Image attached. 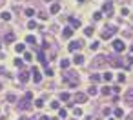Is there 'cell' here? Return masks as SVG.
<instances>
[{"label":"cell","mask_w":133,"mask_h":120,"mask_svg":"<svg viewBox=\"0 0 133 120\" xmlns=\"http://www.w3.org/2000/svg\"><path fill=\"white\" fill-rule=\"evenodd\" d=\"M99 80H100L99 75H91V82H99Z\"/></svg>","instance_id":"34"},{"label":"cell","mask_w":133,"mask_h":120,"mask_svg":"<svg viewBox=\"0 0 133 120\" xmlns=\"http://www.w3.org/2000/svg\"><path fill=\"white\" fill-rule=\"evenodd\" d=\"M93 18H95V20H100V18H102V13H100V11H95V13H93Z\"/></svg>","instance_id":"27"},{"label":"cell","mask_w":133,"mask_h":120,"mask_svg":"<svg viewBox=\"0 0 133 120\" xmlns=\"http://www.w3.org/2000/svg\"><path fill=\"white\" fill-rule=\"evenodd\" d=\"M113 33H115V27H111V29H104V31H102V38H109Z\"/></svg>","instance_id":"7"},{"label":"cell","mask_w":133,"mask_h":120,"mask_svg":"<svg viewBox=\"0 0 133 120\" xmlns=\"http://www.w3.org/2000/svg\"><path fill=\"white\" fill-rule=\"evenodd\" d=\"M111 46H113V49H115L117 53H122V51L126 49V44H124L122 40H119V38H117V40H113V44H111Z\"/></svg>","instance_id":"1"},{"label":"cell","mask_w":133,"mask_h":120,"mask_svg":"<svg viewBox=\"0 0 133 120\" xmlns=\"http://www.w3.org/2000/svg\"><path fill=\"white\" fill-rule=\"evenodd\" d=\"M0 47H2V44H0Z\"/></svg>","instance_id":"43"},{"label":"cell","mask_w":133,"mask_h":120,"mask_svg":"<svg viewBox=\"0 0 133 120\" xmlns=\"http://www.w3.org/2000/svg\"><path fill=\"white\" fill-rule=\"evenodd\" d=\"M15 51H17V53H24L26 46H24V44H17V46H15Z\"/></svg>","instance_id":"10"},{"label":"cell","mask_w":133,"mask_h":120,"mask_svg":"<svg viewBox=\"0 0 133 120\" xmlns=\"http://www.w3.org/2000/svg\"><path fill=\"white\" fill-rule=\"evenodd\" d=\"M40 120H49V116H46V115H42V116H40Z\"/></svg>","instance_id":"41"},{"label":"cell","mask_w":133,"mask_h":120,"mask_svg":"<svg viewBox=\"0 0 133 120\" xmlns=\"http://www.w3.org/2000/svg\"><path fill=\"white\" fill-rule=\"evenodd\" d=\"M15 100H17V98H15V95H9L7 96V102H15Z\"/></svg>","instance_id":"37"},{"label":"cell","mask_w":133,"mask_h":120,"mask_svg":"<svg viewBox=\"0 0 133 120\" xmlns=\"http://www.w3.org/2000/svg\"><path fill=\"white\" fill-rule=\"evenodd\" d=\"M27 80H29V75H27V73L24 71V73L20 75V82H27Z\"/></svg>","instance_id":"20"},{"label":"cell","mask_w":133,"mask_h":120,"mask_svg":"<svg viewBox=\"0 0 133 120\" xmlns=\"http://www.w3.org/2000/svg\"><path fill=\"white\" fill-rule=\"evenodd\" d=\"M15 66H17V67H22V60H20V58H15Z\"/></svg>","instance_id":"35"},{"label":"cell","mask_w":133,"mask_h":120,"mask_svg":"<svg viewBox=\"0 0 133 120\" xmlns=\"http://www.w3.org/2000/svg\"><path fill=\"white\" fill-rule=\"evenodd\" d=\"M2 20H11V13L4 11V13H2Z\"/></svg>","instance_id":"22"},{"label":"cell","mask_w":133,"mask_h":120,"mask_svg":"<svg viewBox=\"0 0 133 120\" xmlns=\"http://www.w3.org/2000/svg\"><path fill=\"white\" fill-rule=\"evenodd\" d=\"M111 89H113V93H119V91H120V87H119V86H113Z\"/></svg>","instance_id":"38"},{"label":"cell","mask_w":133,"mask_h":120,"mask_svg":"<svg viewBox=\"0 0 133 120\" xmlns=\"http://www.w3.org/2000/svg\"><path fill=\"white\" fill-rule=\"evenodd\" d=\"M73 115H75V116H82V109H80V107H75V109H73Z\"/></svg>","instance_id":"24"},{"label":"cell","mask_w":133,"mask_h":120,"mask_svg":"<svg viewBox=\"0 0 133 120\" xmlns=\"http://www.w3.org/2000/svg\"><path fill=\"white\" fill-rule=\"evenodd\" d=\"M67 20H69V24L73 25V27H79V25H80V22L77 20V18H73V17H67Z\"/></svg>","instance_id":"9"},{"label":"cell","mask_w":133,"mask_h":120,"mask_svg":"<svg viewBox=\"0 0 133 120\" xmlns=\"http://www.w3.org/2000/svg\"><path fill=\"white\" fill-rule=\"evenodd\" d=\"M82 46H84V42H82V40H79V42H77V40H73V42L69 44V46H67V49H69V51H77V49H80Z\"/></svg>","instance_id":"3"},{"label":"cell","mask_w":133,"mask_h":120,"mask_svg":"<svg viewBox=\"0 0 133 120\" xmlns=\"http://www.w3.org/2000/svg\"><path fill=\"white\" fill-rule=\"evenodd\" d=\"M62 37H64V38H71V37H73V29H71V27H64Z\"/></svg>","instance_id":"6"},{"label":"cell","mask_w":133,"mask_h":120,"mask_svg":"<svg viewBox=\"0 0 133 120\" xmlns=\"http://www.w3.org/2000/svg\"><path fill=\"white\" fill-rule=\"evenodd\" d=\"M35 106H37L38 109L42 107V106H44V102H42V98H38V100H35Z\"/></svg>","instance_id":"30"},{"label":"cell","mask_w":133,"mask_h":120,"mask_svg":"<svg viewBox=\"0 0 133 120\" xmlns=\"http://www.w3.org/2000/svg\"><path fill=\"white\" fill-rule=\"evenodd\" d=\"M122 115H124V111H122L120 107H119V109H115V116H122Z\"/></svg>","instance_id":"31"},{"label":"cell","mask_w":133,"mask_h":120,"mask_svg":"<svg viewBox=\"0 0 133 120\" xmlns=\"http://www.w3.org/2000/svg\"><path fill=\"white\" fill-rule=\"evenodd\" d=\"M93 31H95L93 27H86V29H84V35H86V37H91V35H93Z\"/></svg>","instance_id":"17"},{"label":"cell","mask_w":133,"mask_h":120,"mask_svg":"<svg viewBox=\"0 0 133 120\" xmlns=\"http://www.w3.org/2000/svg\"><path fill=\"white\" fill-rule=\"evenodd\" d=\"M102 78H104V82H111L113 75H111V73H104V76H102Z\"/></svg>","instance_id":"18"},{"label":"cell","mask_w":133,"mask_h":120,"mask_svg":"<svg viewBox=\"0 0 133 120\" xmlns=\"http://www.w3.org/2000/svg\"><path fill=\"white\" fill-rule=\"evenodd\" d=\"M86 100H87V95H86V93H82V91L75 93V102L77 104H84Z\"/></svg>","instance_id":"2"},{"label":"cell","mask_w":133,"mask_h":120,"mask_svg":"<svg viewBox=\"0 0 133 120\" xmlns=\"http://www.w3.org/2000/svg\"><path fill=\"white\" fill-rule=\"evenodd\" d=\"M97 93H99V89H97V87H95V86H91V87H89V89H87V95H89V96H93V95H97Z\"/></svg>","instance_id":"13"},{"label":"cell","mask_w":133,"mask_h":120,"mask_svg":"<svg viewBox=\"0 0 133 120\" xmlns=\"http://www.w3.org/2000/svg\"><path fill=\"white\" fill-rule=\"evenodd\" d=\"M58 11H60V4H58V2H53V4L49 6V13L51 15H57Z\"/></svg>","instance_id":"4"},{"label":"cell","mask_w":133,"mask_h":120,"mask_svg":"<svg viewBox=\"0 0 133 120\" xmlns=\"http://www.w3.org/2000/svg\"><path fill=\"white\" fill-rule=\"evenodd\" d=\"M102 9H104L108 15H111V13H113V6L111 4H104V7H102Z\"/></svg>","instance_id":"11"},{"label":"cell","mask_w":133,"mask_h":120,"mask_svg":"<svg viewBox=\"0 0 133 120\" xmlns=\"http://www.w3.org/2000/svg\"><path fill=\"white\" fill-rule=\"evenodd\" d=\"M126 60H128V64H129V66H131V64H133V57H128V58H126Z\"/></svg>","instance_id":"40"},{"label":"cell","mask_w":133,"mask_h":120,"mask_svg":"<svg viewBox=\"0 0 133 120\" xmlns=\"http://www.w3.org/2000/svg\"><path fill=\"white\" fill-rule=\"evenodd\" d=\"M126 104H133V89L126 93Z\"/></svg>","instance_id":"8"},{"label":"cell","mask_w":133,"mask_h":120,"mask_svg":"<svg viewBox=\"0 0 133 120\" xmlns=\"http://www.w3.org/2000/svg\"><path fill=\"white\" fill-rule=\"evenodd\" d=\"M60 100H64V102H69V100H71V95H69V93H62V95H60Z\"/></svg>","instance_id":"14"},{"label":"cell","mask_w":133,"mask_h":120,"mask_svg":"<svg viewBox=\"0 0 133 120\" xmlns=\"http://www.w3.org/2000/svg\"><path fill=\"white\" fill-rule=\"evenodd\" d=\"M26 17H33V15H35V11H33V9H31V7H27V9H26Z\"/></svg>","instance_id":"25"},{"label":"cell","mask_w":133,"mask_h":120,"mask_svg":"<svg viewBox=\"0 0 133 120\" xmlns=\"http://www.w3.org/2000/svg\"><path fill=\"white\" fill-rule=\"evenodd\" d=\"M117 80H119L120 84H124V82H126V75H124V73H120L119 76H117Z\"/></svg>","instance_id":"23"},{"label":"cell","mask_w":133,"mask_h":120,"mask_svg":"<svg viewBox=\"0 0 133 120\" xmlns=\"http://www.w3.org/2000/svg\"><path fill=\"white\" fill-rule=\"evenodd\" d=\"M79 2H80V4H82V2H86V0H79Z\"/></svg>","instance_id":"42"},{"label":"cell","mask_w":133,"mask_h":120,"mask_svg":"<svg viewBox=\"0 0 133 120\" xmlns=\"http://www.w3.org/2000/svg\"><path fill=\"white\" fill-rule=\"evenodd\" d=\"M31 98H33V95H31V93L27 91V93H26V100H31Z\"/></svg>","instance_id":"39"},{"label":"cell","mask_w":133,"mask_h":120,"mask_svg":"<svg viewBox=\"0 0 133 120\" xmlns=\"http://www.w3.org/2000/svg\"><path fill=\"white\" fill-rule=\"evenodd\" d=\"M111 91H113V89H111V87H109V86L102 87V95H111Z\"/></svg>","instance_id":"16"},{"label":"cell","mask_w":133,"mask_h":120,"mask_svg":"<svg viewBox=\"0 0 133 120\" xmlns=\"http://www.w3.org/2000/svg\"><path fill=\"white\" fill-rule=\"evenodd\" d=\"M26 42H27V44H37V38H35L33 35H27V37H26Z\"/></svg>","instance_id":"12"},{"label":"cell","mask_w":133,"mask_h":120,"mask_svg":"<svg viewBox=\"0 0 133 120\" xmlns=\"http://www.w3.org/2000/svg\"><path fill=\"white\" fill-rule=\"evenodd\" d=\"M99 46H100L99 42H93V44H91V49H93V51H97V49H99Z\"/></svg>","instance_id":"33"},{"label":"cell","mask_w":133,"mask_h":120,"mask_svg":"<svg viewBox=\"0 0 133 120\" xmlns=\"http://www.w3.org/2000/svg\"><path fill=\"white\" fill-rule=\"evenodd\" d=\"M24 58H26V60H31V53H27V51H24Z\"/></svg>","instance_id":"36"},{"label":"cell","mask_w":133,"mask_h":120,"mask_svg":"<svg viewBox=\"0 0 133 120\" xmlns=\"http://www.w3.org/2000/svg\"><path fill=\"white\" fill-rule=\"evenodd\" d=\"M40 80H42V75H40V73H33V82H37V84H38Z\"/></svg>","instance_id":"15"},{"label":"cell","mask_w":133,"mask_h":120,"mask_svg":"<svg viewBox=\"0 0 133 120\" xmlns=\"http://www.w3.org/2000/svg\"><path fill=\"white\" fill-rule=\"evenodd\" d=\"M60 67H62V69H67V67H69V60H62V62H60Z\"/></svg>","instance_id":"19"},{"label":"cell","mask_w":133,"mask_h":120,"mask_svg":"<svg viewBox=\"0 0 133 120\" xmlns=\"http://www.w3.org/2000/svg\"><path fill=\"white\" fill-rule=\"evenodd\" d=\"M109 120H113V118H109Z\"/></svg>","instance_id":"44"},{"label":"cell","mask_w":133,"mask_h":120,"mask_svg":"<svg viewBox=\"0 0 133 120\" xmlns=\"http://www.w3.org/2000/svg\"><path fill=\"white\" fill-rule=\"evenodd\" d=\"M15 40V33H7L6 35V42H13Z\"/></svg>","instance_id":"21"},{"label":"cell","mask_w":133,"mask_h":120,"mask_svg":"<svg viewBox=\"0 0 133 120\" xmlns=\"http://www.w3.org/2000/svg\"><path fill=\"white\" fill-rule=\"evenodd\" d=\"M58 115H60V118H66V116H67V111H66V109H58Z\"/></svg>","instance_id":"26"},{"label":"cell","mask_w":133,"mask_h":120,"mask_svg":"<svg viewBox=\"0 0 133 120\" xmlns=\"http://www.w3.org/2000/svg\"><path fill=\"white\" fill-rule=\"evenodd\" d=\"M27 27L29 29H35V27H37V22H35V20H29L27 22Z\"/></svg>","instance_id":"29"},{"label":"cell","mask_w":133,"mask_h":120,"mask_svg":"<svg viewBox=\"0 0 133 120\" xmlns=\"http://www.w3.org/2000/svg\"><path fill=\"white\" fill-rule=\"evenodd\" d=\"M51 109H60V104H58L57 100H53V102H51Z\"/></svg>","instance_id":"28"},{"label":"cell","mask_w":133,"mask_h":120,"mask_svg":"<svg viewBox=\"0 0 133 120\" xmlns=\"http://www.w3.org/2000/svg\"><path fill=\"white\" fill-rule=\"evenodd\" d=\"M73 62H75L77 66H82V64H84V57H82V55H79V53H77L75 57H73Z\"/></svg>","instance_id":"5"},{"label":"cell","mask_w":133,"mask_h":120,"mask_svg":"<svg viewBox=\"0 0 133 120\" xmlns=\"http://www.w3.org/2000/svg\"><path fill=\"white\" fill-rule=\"evenodd\" d=\"M46 75H47V76H53V69H51V67H46Z\"/></svg>","instance_id":"32"}]
</instances>
